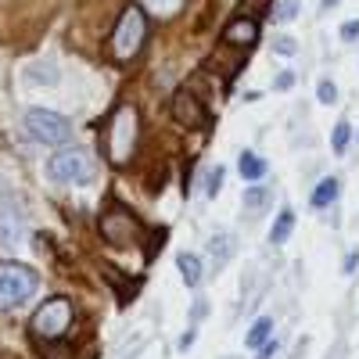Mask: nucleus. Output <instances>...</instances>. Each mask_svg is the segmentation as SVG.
I'll use <instances>...</instances> for the list:
<instances>
[{"instance_id":"2eb2a0df","label":"nucleus","mask_w":359,"mask_h":359,"mask_svg":"<svg viewBox=\"0 0 359 359\" xmlns=\"http://www.w3.org/2000/svg\"><path fill=\"white\" fill-rule=\"evenodd\" d=\"M291 226H294V212H291V208H284V212L277 216V223H273V230H269V241L284 245L287 237H291Z\"/></svg>"},{"instance_id":"4468645a","label":"nucleus","mask_w":359,"mask_h":359,"mask_svg":"<svg viewBox=\"0 0 359 359\" xmlns=\"http://www.w3.org/2000/svg\"><path fill=\"white\" fill-rule=\"evenodd\" d=\"M334 198H338V180L327 176V180H320L316 191H313V208H327Z\"/></svg>"},{"instance_id":"9b49d317","label":"nucleus","mask_w":359,"mask_h":359,"mask_svg":"<svg viewBox=\"0 0 359 359\" xmlns=\"http://www.w3.org/2000/svg\"><path fill=\"white\" fill-rule=\"evenodd\" d=\"M137 4L144 8V15H151V18H176L180 11H184L187 0H137Z\"/></svg>"},{"instance_id":"9d476101","label":"nucleus","mask_w":359,"mask_h":359,"mask_svg":"<svg viewBox=\"0 0 359 359\" xmlns=\"http://www.w3.org/2000/svg\"><path fill=\"white\" fill-rule=\"evenodd\" d=\"M22 230H25V219H22L18 201L8 191H0V237H4L8 245H18L22 241Z\"/></svg>"},{"instance_id":"dca6fc26","label":"nucleus","mask_w":359,"mask_h":359,"mask_svg":"<svg viewBox=\"0 0 359 359\" xmlns=\"http://www.w3.org/2000/svg\"><path fill=\"white\" fill-rule=\"evenodd\" d=\"M269 331H273V320H269V316H259V320L248 327V338H245V345H248V348H259V345L269 338Z\"/></svg>"},{"instance_id":"f8f14e48","label":"nucleus","mask_w":359,"mask_h":359,"mask_svg":"<svg viewBox=\"0 0 359 359\" xmlns=\"http://www.w3.org/2000/svg\"><path fill=\"white\" fill-rule=\"evenodd\" d=\"M237 169H241V176L252 180V184L266 176V162H262L255 151H241V158H237Z\"/></svg>"},{"instance_id":"aec40b11","label":"nucleus","mask_w":359,"mask_h":359,"mask_svg":"<svg viewBox=\"0 0 359 359\" xmlns=\"http://www.w3.org/2000/svg\"><path fill=\"white\" fill-rule=\"evenodd\" d=\"M25 76L36 79V83H54V79H57V69H54V65H29Z\"/></svg>"},{"instance_id":"1a4fd4ad","label":"nucleus","mask_w":359,"mask_h":359,"mask_svg":"<svg viewBox=\"0 0 359 359\" xmlns=\"http://www.w3.org/2000/svg\"><path fill=\"white\" fill-rule=\"evenodd\" d=\"M255 40H259V18L241 15V11H237V15L226 22V29L219 33V43H223V47H237V50L255 47Z\"/></svg>"},{"instance_id":"c756f323","label":"nucleus","mask_w":359,"mask_h":359,"mask_svg":"<svg viewBox=\"0 0 359 359\" xmlns=\"http://www.w3.org/2000/svg\"><path fill=\"white\" fill-rule=\"evenodd\" d=\"M191 345H194V331H187L184 338H180V345H176V348H180V352H187Z\"/></svg>"},{"instance_id":"6e6552de","label":"nucleus","mask_w":359,"mask_h":359,"mask_svg":"<svg viewBox=\"0 0 359 359\" xmlns=\"http://www.w3.org/2000/svg\"><path fill=\"white\" fill-rule=\"evenodd\" d=\"M172 115H176V123H184L191 130H201V126L212 123V118H208V108L198 101V94L191 86H180L172 94Z\"/></svg>"},{"instance_id":"393cba45","label":"nucleus","mask_w":359,"mask_h":359,"mask_svg":"<svg viewBox=\"0 0 359 359\" xmlns=\"http://www.w3.org/2000/svg\"><path fill=\"white\" fill-rule=\"evenodd\" d=\"M341 40H359V22H345L341 25Z\"/></svg>"},{"instance_id":"412c9836","label":"nucleus","mask_w":359,"mask_h":359,"mask_svg":"<svg viewBox=\"0 0 359 359\" xmlns=\"http://www.w3.org/2000/svg\"><path fill=\"white\" fill-rule=\"evenodd\" d=\"M316 97H320V104H334V101H338V86H334L331 79H323V83L316 86Z\"/></svg>"},{"instance_id":"7c9ffc66","label":"nucleus","mask_w":359,"mask_h":359,"mask_svg":"<svg viewBox=\"0 0 359 359\" xmlns=\"http://www.w3.org/2000/svg\"><path fill=\"white\" fill-rule=\"evenodd\" d=\"M334 4H341V0H323V11H327V8H334Z\"/></svg>"},{"instance_id":"423d86ee","label":"nucleus","mask_w":359,"mask_h":359,"mask_svg":"<svg viewBox=\"0 0 359 359\" xmlns=\"http://www.w3.org/2000/svg\"><path fill=\"white\" fill-rule=\"evenodd\" d=\"M72 316H76V309H72L69 298H47V302L36 309V316H33V334L43 338V341L62 338L72 327Z\"/></svg>"},{"instance_id":"5701e85b","label":"nucleus","mask_w":359,"mask_h":359,"mask_svg":"<svg viewBox=\"0 0 359 359\" xmlns=\"http://www.w3.org/2000/svg\"><path fill=\"white\" fill-rule=\"evenodd\" d=\"M273 15H277V22H291L298 15V0H280V4L273 8Z\"/></svg>"},{"instance_id":"a878e982","label":"nucleus","mask_w":359,"mask_h":359,"mask_svg":"<svg viewBox=\"0 0 359 359\" xmlns=\"http://www.w3.org/2000/svg\"><path fill=\"white\" fill-rule=\"evenodd\" d=\"M273 352H277V341H269V338H266V341L259 345V359H273Z\"/></svg>"},{"instance_id":"a211bd4d","label":"nucleus","mask_w":359,"mask_h":359,"mask_svg":"<svg viewBox=\"0 0 359 359\" xmlns=\"http://www.w3.org/2000/svg\"><path fill=\"white\" fill-rule=\"evenodd\" d=\"M266 205H269V191H262V187H252V191L245 194V212H248V216H259V212H266Z\"/></svg>"},{"instance_id":"7ed1b4c3","label":"nucleus","mask_w":359,"mask_h":359,"mask_svg":"<svg viewBox=\"0 0 359 359\" xmlns=\"http://www.w3.org/2000/svg\"><path fill=\"white\" fill-rule=\"evenodd\" d=\"M36 273L22 262H4L0 266V309H15L22 306L29 294L36 291Z\"/></svg>"},{"instance_id":"4be33fe9","label":"nucleus","mask_w":359,"mask_h":359,"mask_svg":"<svg viewBox=\"0 0 359 359\" xmlns=\"http://www.w3.org/2000/svg\"><path fill=\"white\" fill-rule=\"evenodd\" d=\"M223 191V165L219 169H208V184H205V194L208 198H216Z\"/></svg>"},{"instance_id":"6ab92c4d","label":"nucleus","mask_w":359,"mask_h":359,"mask_svg":"<svg viewBox=\"0 0 359 359\" xmlns=\"http://www.w3.org/2000/svg\"><path fill=\"white\" fill-rule=\"evenodd\" d=\"M348 137H352L348 123H338V126L331 130V147H334V155H345V151H348Z\"/></svg>"},{"instance_id":"ddd939ff","label":"nucleus","mask_w":359,"mask_h":359,"mask_svg":"<svg viewBox=\"0 0 359 359\" xmlns=\"http://www.w3.org/2000/svg\"><path fill=\"white\" fill-rule=\"evenodd\" d=\"M176 266H180V273H184L187 287H198V280H201V259H198V255H191V252H180Z\"/></svg>"},{"instance_id":"c85d7f7f","label":"nucleus","mask_w":359,"mask_h":359,"mask_svg":"<svg viewBox=\"0 0 359 359\" xmlns=\"http://www.w3.org/2000/svg\"><path fill=\"white\" fill-rule=\"evenodd\" d=\"M277 50H280V54H294V40H287V36L277 40Z\"/></svg>"},{"instance_id":"39448f33","label":"nucleus","mask_w":359,"mask_h":359,"mask_svg":"<svg viewBox=\"0 0 359 359\" xmlns=\"http://www.w3.org/2000/svg\"><path fill=\"white\" fill-rule=\"evenodd\" d=\"M25 130H29V137H33V140L50 144V147L69 144V137H72L69 118L57 115V111H50V108H29V111H25Z\"/></svg>"},{"instance_id":"0eeeda50","label":"nucleus","mask_w":359,"mask_h":359,"mask_svg":"<svg viewBox=\"0 0 359 359\" xmlns=\"http://www.w3.org/2000/svg\"><path fill=\"white\" fill-rule=\"evenodd\" d=\"M101 233H104V241L123 248V245H133L137 237H140V223H137V216L130 212V208L111 205L108 212L101 216Z\"/></svg>"},{"instance_id":"cd10ccee","label":"nucleus","mask_w":359,"mask_h":359,"mask_svg":"<svg viewBox=\"0 0 359 359\" xmlns=\"http://www.w3.org/2000/svg\"><path fill=\"white\" fill-rule=\"evenodd\" d=\"M291 83H294L291 72H280V76H277V90H291Z\"/></svg>"},{"instance_id":"f03ea898","label":"nucleus","mask_w":359,"mask_h":359,"mask_svg":"<svg viewBox=\"0 0 359 359\" xmlns=\"http://www.w3.org/2000/svg\"><path fill=\"white\" fill-rule=\"evenodd\" d=\"M144 40H147V15L140 4H130L111 29V62H118V65L133 62L144 47Z\"/></svg>"},{"instance_id":"f257e3e1","label":"nucleus","mask_w":359,"mask_h":359,"mask_svg":"<svg viewBox=\"0 0 359 359\" xmlns=\"http://www.w3.org/2000/svg\"><path fill=\"white\" fill-rule=\"evenodd\" d=\"M137 140H140V115L133 104H118L108 115V126H104V151L111 158V165H130L133 151H137Z\"/></svg>"},{"instance_id":"bb28decb","label":"nucleus","mask_w":359,"mask_h":359,"mask_svg":"<svg viewBox=\"0 0 359 359\" xmlns=\"http://www.w3.org/2000/svg\"><path fill=\"white\" fill-rule=\"evenodd\" d=\"M355 266H359V252H348V255H345V266H341V269H345V273H352Z\"/></svg>"},{"instance_id":"f3484780","label":"nucleus","mask_w":359,"mask_h":359,"mask_svg":"<svg viewBox=\"0 0 359 359\" xmlns=\"http://www.w3.org/2000/svg\"><path fill=\"white\" fill-rule=\"evenodd\" d=\"M208 255L216 259V266H223V262L233 255V237H230V233H223V237H212V241H208Z\"/></svg>"},{"instance_id":"b1692460","label":"nucleus","mask_w":359,"mask_h":359,"mask_svg":"<svg viewBox=\"0 0 359 359\" xmlns=\"http://www.w3.org/2000/svg\"><path fill=\"white\" fill-rule=\"evenodd\" d=\"M269 11V0H245L241 4V15H252V18H262Z\"/></svg>"},{"instance_id":"20e7f679","label":"nucleus","mask_w":359,"mask_h":359,"mask_svg":"<svg viewBox=\"0 0 359 359\" xmlns=\"http://www.w3.org/2000/svg\"><path fill=\"white\" fill-rule=\"evenodd\" d=\"M47 172H50V180H57V184H90L94 162H90V155L83 151V147H62V151L50 155Z\"/></svg>"}]
</instances>
